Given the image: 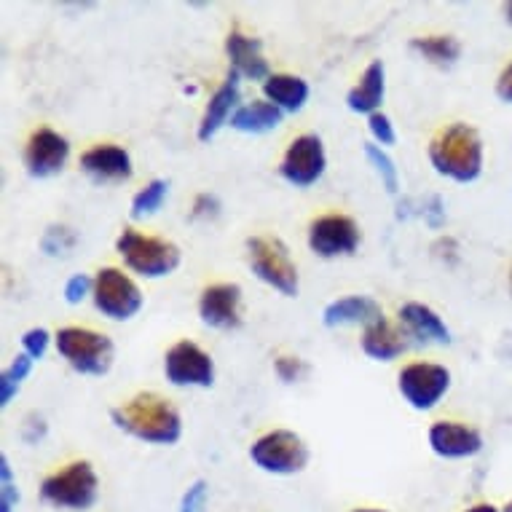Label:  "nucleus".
I'll return each instance as SVG.
<instances>
[{
	"label": "nucleus",
	"mask_w": 512,
	"mask_h": 512,
	"mask_svg": "<svg viewBox=\"0 0 512 512\" xmlns=\"http://www.w3.org/2000/svg\"><path fill=\"white\" fill-rule=\"evenodd\" d=\"M110 419L121 432L153 445H175L183 435L177 408L156 392H140L129 403L113 408Z\"/></svg>",
	"instance_id": "1"
},
{
	"label": "nucleus",
	"mask_w": 512,
	"mask_h": 512,
	"mask_svg": "<svg viewBox=\"0 0 512 512\" xmlns=\"http://www.w3.org/2000/svg\"><path fill=\"white\" fill-rule=\"evenodd\" d=\"M429 161L437 175L454 183H472L483 172V140L470 124H451L429 143Z\"/></svg>",
	"instance_id": "2"
},
{
	"label": "nucleus",
	"mask_w": 512,
	"mask_h": 512,
	"mask_svg": "<svg viewBox=\"0 0 512 512\" xmlns=\"http://www.w3.org/2000/svg\"><path fill=\"white\" fill-rule=\"evenodd\" d=\"M116 252L129 269L145 279L169 277L180 266V247L167 239L145 236L135 228H124L116 239Z\"/></svg>",
	"instance_id": "3"
},
{
	"label": "nucleus",
	"mask_w": 512,
	"mask_h": 512,
	"mask_svg": "<svg viewBox=\"0 0 512 512\" xmlns=\"http://www.w3.org/2000/svg\"><path fill=\"white\" fill-rule=\"evenodd\" d=\"M100 478L89 462H73L62 472H54L41 483V499L59 510L84 512L97 504Z\"/></svg>",
	"instance_id": "4"
},
{
	"label": "nucleus",
	"mask_w": 512,
	"mask_h": 512,
	"mask_svg": "<svg viewBox=\"0 0 512 512\" xmlns=\"http://www.w3.org/2000/svg\"><path fill=\"white\" fill-rule=\"evenodd\" d=\"M247 258L255 277L287 298L298 295V269L293 258L277 236H250L247 239Z\"/></svg>",
	"instance_id": "5"
},
{
	"label": "nucleus",
	"mask_w": 512,
	"mask_h": 512,
	"mask_svg": "<svg viewBox=\"0 0 512 512\" xmlns=\"http://www.w3.org/2000/svg\"><path fill=\"white\" fill-rule=\"evenodd\" d=\"M57 352L81 376H105L113 365V341L86 328L57 330Z\"/></svg>",
	"instance_id": "6"
},
{
	"label": "nucleus",
	"mask_w": 512,
	"mask_h": 512,
	"mask_svg": "<svg viewBox=\"0 0 512 512\" xmlns=\"http://www.w3.org/2000/svg\"><path fill=\"white\" fill-rule=\"evenodd\" d=\"M250 459L269 475H295L309 464V448L290 429H274L250 445Z\"/></svg>",
	"instance_id": "7"
},
{
	"label": "nucleus",
	"mask_w": 512,
	"mask_h": 512,
	"mask_svg": "<svg viewBox=\"0 0 512 512\" xmlns=\"http://www.w3.org/2000/svg\"><path fill=\"white\" fill-rule=\"evenodd\" d=\"M92 298L97 311H102V317L113 319V322H126L143 309L140 287L126 277L124 271L113 269V266L97 271Z\"/></svg>",
	"instance_id": "8"
},
{
	"label": "nucleus",
	"mask_w": 512,
	"mask_h": 512,
	"mask_svg": "<svg viewBox=\"0 0 512 512\" xmlns=\"http://www.w3.org/2000/svg\"><path fill=\"white\" fill-rule=\"evenodd\" d=\"M397 389L416 411H432L451 389V370L435 362H413L397 376Z\"/></svg>",
	"instance_id": "9"
},
{
	"label": "nucleus",
	"mask_w": 512,
	"mask_h": 512,
	"mask_svg": "<svg viewBox=\"0 0 512 512\" xmlns=\"http://www.w3.org/2000/svg\"><path fill=\"white\" fill-rule=\"evenodd\" d=\"M164 376L172 387H212L215 365L212 357L194 341H177L164 357Z\"/></svg>",
	"instance_id": "10"
},
{
	"label": "nucleus",
	"mask_w": 512,
	"mask_h": 512,
	"mask_svg": "<svg viewBox=\"0 0 512 512\" xmlns=\"http://www.w3.org/2000/svg\"><path fill=\"white\" fill-rule=\"evenodd\" d=\"M325 169H328V153L322 140L317 135H301L287 145L279 175L295 188H309L325 175Z\"/></svg>",
	"instance_id": "11"
},
{
	"label": "nucleus",
	"mask_w": 512,
	"mask_h": 512,
	"mask_svg": "<svg viewBox=\"0 0 512 512\" xmlns=\"http://www.w3.org/2000/svg\"><path fill=\"white\" fill-rule=\"evenodd\" d=\"M309 247L319 258H344L360 247V226L349 215H322L311 220Z\"/></svg>",
	"instance_id": "12"
},
{
	"label": "nucleus",
	"mask_w": 512,
	"mask_h": 512,
	"mask_svg": "<svg viewBox=\"0 0 512 512\" xmlns=\"http://www.w3.org/2000/svg\"><path fill=\"white\" fill-rule=\"evenodd\" d=\"M70 159L68 137H62L54 129H38L30 135L25 145V169L35 180L59 175Z\"/></svg>",
	"instance_id": "13"
},
{
	"label": "nucleus",
	"mask_w": 512,
	"mask_h": 512,
	"mask_svg": "<svg viewBox=\"0 0 512 512\" xmlns=\"http://www.w3.org/2000/svg\"><path fill=\"white\" fill-rule=\"evenodd\" d=\"M199 317L207 328H239L242 325V287L231 285V282L207 287L199 298Z\"/></svg>",
	"instance_id": "14"
},
{
	"label": "nucleus",
	"mask_w": 512,
	"mask_h": 512,
	"mask_svg": "<svg viewBox=\"0 0 512 512\" xmlns=\"http://www.w3.org/2000/svg\"><path fill=\"white\" fill-rule=\"evenodd\" d=\"M81 172L94 183H124L135 175L132 156L121 145H94L81 156Z\"/></svg>",
	"instance_id": "15"
},
{
	"label": "nucleus",
	"mask_w": 512,
	"mask_h": 512,
	"mask_svg": "<svg viewBox=\"0 0 512 512\" xmlns=\"http://www.w3.org/2000/svg\"><path fill=\"white\" fill-rule=\"evenodd\" d=\"M429 448L443 459H467L483 451V435L478 429L456 421H437L429 427Z\"/></svg>",
	"instance_id": "16"
},
{
	"label": "nucleus",
	"mask_w": 512,
	"mask_h": 512,
	"mask_svg": "<svg viewBox=\"0 0 512 512\" xmlns=\"http://www.w3.org/2000/svg\"><path fill=\"white\" fill-rule=\"evenodd\" d=\"M378 319H384L381 303L370 295H344L330 301L322 311V325L325 328H346V325H373Z\"/></svg>",
	"instance_id": "17"
},
{
	"label": "nucleus",
	"mask_w": 512,
	"mask_h": 512,
	"mask_svg": "<svg viewBox=\"0 0 512 512\" xmlns=\"http://www.w3.org/2000/svg\"><path fill=\"white\" fill-rule=\"evenodd\" d=\"M239 73H228V78L220 84V89L210 97V102H207V108H204V116H202V124H199V140L202 143H210L212 137L218 135L220 129L234 118V113L239 108H236V102H239Z\"/></svg>",
	"instance_id": "18"
},
{
	"label": "nucleus",
	"mask_w": 512,
	"mask_h": 512,
	"mask_svg": "<svg viewBox=\"0 0 512 512\" xmlns=\"http://www.w3.org/2000/svg\"><path fill=\"white\" fill-rule=\"evenodd\" d=\"M226 54L231 59V70L247 81H266L271 76L269 62L263 57V46L258 38L231 30L226 38Z\"/></svg>",
	"instance_id": "19"
},
{
	"label": "nucleus",
	"mask_w": 512,
	"mask_h": 512,
	"mask_svg": "<svg viewBox=\"0 0 512 512\" xmlns=\"http://www.w3.org/2000/svg\"><path fill=\"white\" fill-rule=\"evenodd\" d=\"M400 322L419 344H451V330L443 322V317L435 309H429L424 303H405L400 309Z\"/></svg>",
	"instance_id": "20"
},
{
	"label": "nucleus",
	"mask_w": 512,
	"mask_h": 512,
	"mask_svg": "<svg viewBox=\"0 0 512 512\" xmlns=\"http://www.w3.org/2000/svg\"><path fill=\"white\" fill-rule=\"evenodd\" d=\"M384 92H387V73H384V62L381 59H373L365 73L360 76V84L349 89L346 94V105L354 113H365V116H373L381 108L384 102Z\"/></svg>",
	"instance_id": "21"
},
{
	"label": "nucleus",
	"mask_w": 512,
	"mask_h": 512,
	"mask_svg": "<svg viewBox=\"0 0 512 512\" xmlns=\"http://www.w3.org/2000/svg\"><path fill=\"white\" fill-rule=\"evenodd\" d=\"M408 349V341H405V333L387 322V319H378L373 325L365 328L362 333V352L368 354L370 360L376 362H392L397 360L400 354Z\"/></svg>",
	"instance_id": "22"
},
{
	"label": "nucleus",
	"mask_w": 512,
	"mask_h": 512,
	"mask_svg": "<svg viewBox=\"0 0 512 512\" xmlns=\"http://www.w3.org/2000/svg\"><path fill=\"white\" fill-rule=\"evenodd\" d=\"M309 84L290 73H271L263 81V97L277 105L282 113H298L309 102Z\"/></svg>",
	"instance_id": "23"
},
{
	"label": "nucleus",
	"mask_w": 512,
	"mask_h": 512,
	"mask_svg": "<svg viewBox=\"0 0 512 512\" xmlns=\"http://www.w3.org/2000/svg\"><path fill=\"white\" fill-rule=\"evenodd\" d=\"M282 121H285V113L277 105H271L269 100H255L239 105L231 118V129L242 135H269Z\"/></svg>",
	"instance_id": "24"
},
{
	"label": "nucleus",
	"mask_w": 512,
	"mask_h": 512,
	"mask_svg": "<svg viewBox=\"0 0 512 512\" xmlns=\"http://www.w3.org/2000/svg\"><path fill=\"white\" fill-rule=\"evenodd\" d=\"M411 49L419 51L421 57L440 65V68H451L456 59L462 57V43L456 41L454 35H427V38H413Z\"/></svg>",
	"instance_id": "25"
},
{
	"label": "nucleus",
	"mask_w": 512,
	"mask_h": 512,
	"mask_svg": "<svg viewBox=\"0 0 512 512\" xmlns=\"http://www.w3.org/2000/svg\"><path fill=\"white\" fill-rule=\"evenodd\" d=\"M169 196V183L167 180H151V183L140 188L132 199V218L135 220H143V218H151L156 212L164 207Z\"/></svg>",
	"instance_id": "26"
},
{
	"label": "nucleus",
	"mask_w": 512,
	"mask_h": 512,
	"mask_svg": "<svg viewBox=\"0 0 512 512\" xmlns=\"http://www.w3.org/2000/svg\"><path fill=\"white\" fill-rule=\"evenodd\" d=\"M30 370H33V357L30 354H17L11 365L3 370V376H0V405L6 408V405L17 397L19 387H22V381L30 376Z\"/></svg>",
	"instance_id": "27"
},
{
	"label": "nucleus",
	"mask_w": 512,
	"mask_h": 512,
	"mask_svg": "<svg viewBox=\"0 0 512 512\" xmlns=\"http://www.w3.org/2000/svg\"><path fill=\"white\" fill-rule=\"evenodd\" d=\"M365 159L370 161V167L376 169L378 177H381V183L387 188V194L395 196L400 191V175H397L395 161L389 159V153L376 143L365 145Z\"/></svg>",
	"instance_id": "28"
},
{
	"label": "nucleus",
	"mask_w": 512,
	"mask_h": 512,
	"mask_svg": "<svg viewBox=\"0 0 512 512\" xmlns=\"http://www.w3.org/2000/svg\"><path fill=\"white\" fill-rule=\"evenodd\" d=\"M78 236L65 226H51L41 239V250L46 255H68L76 247Z\"/></svg>",
	"instance_id": "29"
},
{
	"label": "nucleus",
	"mask_w": 512,
	"mask_h": 512,
	"mask_svg": "<svg viewBox=\"0 0 512 512\" xmlns=\"http://www.w3.org/2000/svg\"><path fill=\"white\" fill-rule=\"evenodd\" d=\"M19 502L17 483H14V475H11L9 456H0V512H14Z\"/></svg>",
	"instance_id": "30"
},
{
	"label": "nucleus",
	"mask_w": 512,
	"mask_h": 512,
	"mask_svg": "<svg viewBox=\"0 0 512 512\" xmlns=\"http://www.w3.org/2000/svg\"><path fill=\"white\" fill-rule=\"evenodd\" d=\"M368 129L370 135H373V140H376V145H381V148L397 143L395 126H392L389 116H384V113H373V116H368Z\"/></svg>",
	"instance_id": "31"
},
{
	"label": "nucleus",
	"mask_w": 512,
	"mask_h": 512,
	"mask_svg": "<svg viewBox=\"0 0 512 512\" xmlns=\"http://www.w3.org/2000/svg\"><path fill=\"white\" fill-rule=\"evenodd\" d=\"M207 494H210V486L207 480H196L188 486V491L180 499V510L177 512H204V504H207Z\"/></svg>",
	"instance_id": "32"
},
{
	"label": "nucleus",
	"mask_w": 512,
	"mask_h": 512,
	"mask_svg": "<svg viewBox=\"0 0 512 512\" xmlns=\"http://www.w3.org/2000/svg\"><path fill=\"white\" fill-rule=\"evenodd\" d=\"M49 330L46 328H30L22 336V349H25V354H30L33 360H41L43 354H46V349H49Z\"/></svg>",
	"instance_id": "33"
},
{
	"label": "nucleus",
	"mask_w": 512,
	"mask_h": 512,
	"mask_svg": "<svg viewBox=\"0 0 512 512\" xmlns=\"http://www.w3.org/2000/svg\"><path fill=\"white\" fill-rule=\"evenodd\" d=\"M94 293V279H89L86 274H73V277L65 282V301L68 303H81L86 295Z\"/></svg>",
	"instance_id": "34"
},
{
	"label": "nucleus",
	"mask_w": 512,
	"mask_h": 512,
	"mask_svg": "<svg viewBox=\"0 0 512 512\" xmlns=\"http://www.w3.org/2000/svg\"><path fill=\"white\" fill-rule=\"evenodd\" d=\"M274 370H277V376L285 381V384H293V381H298V378L306 373V365H303V360H298V357H279L277 362H274Z\"/></svg>",
	"instance_id": "35"
},
{
	"label": "nucleus",
	"mask_w": 512,
	"mask_h": 512,
	"mask_svg": "<svg viewBox=\"0 0 512 512\" xmlns=\"http://www.w3.org/2000/svg\"><path fill=\"white\" fill-rule=\"evenodd\" d=\"M220 202L218 196L212 194H199L194 202V210H191V218L194 220H212L218 218Z\"/></svg>",
	"instance_id": "36"
},
{
	"label": "nucleus",
	"mask_w": 512,
	"mask_h": 512,
	"mask_svg": "<svg viewBox=\"0 0 512 512\" xmlns=\"http://www.w3.org/2000/svg\"><path fill=\"white\" fill-rule=\"evenodd\" d=\"M43 435H46V424H43V419L38 413H30L25 424V440L27 443H38Z\"/></svg>",
	"instance_id": "37"
},
{
	"label": "nucleus",
	"mask_w": 512,
	"mask_h": 512,
	"mask_svg": "<svg viewBox=\"0 0 512 512\" xmlns=\"http://www.w3.org/2000/svg\"><path fill=\"white\" fill-rule=\"evenodd\" d=\"M496 97L502 102H512V62L502 70V76L496 78Z\"/></svg>",
	"instance_id": "38"
},
{
	"label": "nucleus",
	"mask_w": 512,
	"mask_h": 512,
	"mask_svg": "<svg viewBox=\"0 0 512 512\" xmlns=\"http://www.w3.org/2000/svg\"><path fill=\"white\" fill-rule=\"evenodd\" d=\"M467 512H502V510H496L494 504H488V502H480V504H472L470 510Z\"/></svg>",
	"instance_id": "39"
},
{
	"label": "nucleus",
	"mask_w": 512,
	"mask_h": 512,
	"mask_svg": "<svg viewBox=\"0 0 512 512\" xmlns=\"http://www.w3.org/2000/svg\"><path fill=\"white\" fill-rule=\"evenodd\" d=\"M504 17H507V22L512 25V0L510 3H504Z\"/></svg>",
	"instance_id": "40"
},
{
	"label": "nucleus",
	"mask_w": 512,
	"mask_h": 512,
	"mask_svg": "<svg viewBox=\"0 0 512 512\" xmlns=\"http://www.w3.org/2000/svg\"><path fill=\"white\" fill-rule=\"evenodd\" d=\"M502 512H512V502H507L504 504V510Z\"/></svg>",
	"instance_id": "41"
},
{
	"label": "nucleus",
	"mask_w": 512,
	"mask_h": 512,
	"mask_svg": "<svg viewBox=\"0 0 512 512\" xmlns=\"http://www.w3.org/2000/svg\"><path fill=\"white\" fill-rule=\"evenodd\" d=\"M354 512H384V510H354Z\"/></svg>",
	"instance_id": "42"
},
{
	"label": "nucleus",
	"mask_w": 512,
	"mask_h": 512,
	"mask_svg": "<svg viewBox=\"0 0 512 512\" xmlns=\"http://www.w3.org/2000/svg\"><path fill=\"white\" fill-rule=\"evenodd\" d=\"M510 293H512V271H510Z\"/></svg>",
	"instance_id": "43"
}]
</instances>
